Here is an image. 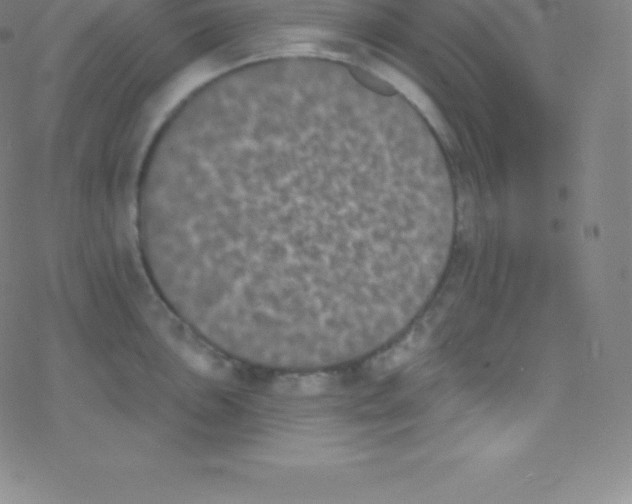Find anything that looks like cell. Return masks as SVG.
I'll return each mask as SVG.
<instances>
[{
	"mask_svg": "<svg viewBox=\"0 0 632 504\" xmlns=\"http://www.w3.org/2000/svg\"><path fill=\"white\" fill-rule=\"evenodd\" d=\"M206 121L178 172L167 269L227 345L313 358L397 328L430 271L410 155L387 127Z\"/></svg>",
	"mask_w": 632,
	"mask_h": 504,
	"instance_id": "obj_1",
	"label": "cell"
}]
</instances>
